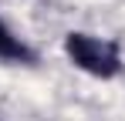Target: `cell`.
Here are the masks:
<instances>
[{
    "label": "cell",
    "instance_id": "6da1fadb",
    "mask_svg": "<svg viewBox=\"0 0 125 121\" xmlns=\"http://www.w3.org/2000/svg\"><path fill=\"white\" fill-rule=\"evenodd\" d=\"M64 54L71 57L74 67H81L84 74L91 78H115L122 71V57H118V47L112 40L91 37V34H68L64 37Z\"/></svg>",
    "mask_w": 125,
    "mask_h": 121
},
{
    "label": "cell",
    "instance_id": "7a4b0ae2",
    "mask_svg": "<svg viewBox=\"0 0 125 121\" xmlns=\"http://www.w3.org/2000/svg\"><path fill=\"white\" fill-rule=\"evenodd\" d=\"M0 57H3V60H34L31 47H27L21 37H14V34L7 30L3 20H0Z\"/></svg>",
    "mask_w": 125,
    "mask_h": 121
}]
</instances>
